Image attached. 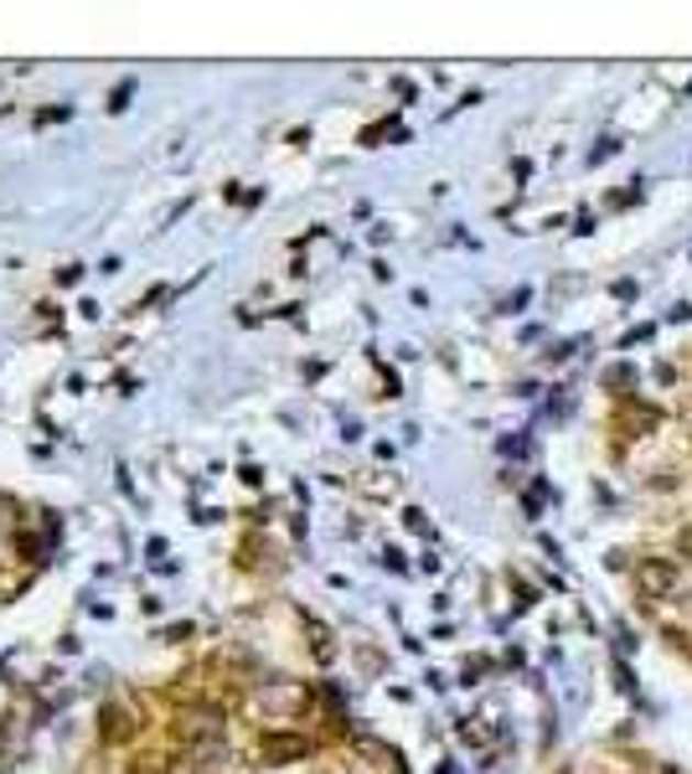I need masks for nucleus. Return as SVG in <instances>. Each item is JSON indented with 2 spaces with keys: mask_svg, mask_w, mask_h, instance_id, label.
Here are the masks:
<instances>
[{
  "mask_svg": "<svg viewBox=\"0 0 692 774\" xmlns=\"http://www.w3.org/2000/svg\"><path fill=\"white\" fill-rule=\"evenodd\" d=\"M677 548H682V553L692 557V527H682V538H677Z\"/></svg>",
  "mask_w": 692,
  "mask_h": 774,
  "instance_id": "4",
  "label": "nucleus"
},
{
  "mask_svg": "<svg viewBox=\"0 0 692 774\" xmlns=\"http://www.w3.org/2000/svg\"><path fill=\"white\" fill-rule=\"evenodd\" d=\"M677 563L672 557H646L641 568H636V589H641V599H667V594L677 589Z\"/></svg>",
  "mask_w": 692,
  "mask_h": 774,
  "instance_id": "1",
  "label": "nucleus"
},
{
  "mask_svg": "<svg viewBox=\"0 0 692 774\" xmlns=\"http://www.w3.org/2000/svg\"><path fill=\"white\" fill-rule=\"evenodd\" d=\"M605 383H609V387H630V383H636V372H630V367H609Z\"/></svg>",
  "mask_w": 692,
  "mask_h": 774,
  "instance_id": "3",
  "label": "nucleus"
},
{
  "mask_svg": "<svg viewBox=\"0 0 692 774\" xmlns=\"http://www.w3.org/2000/svg\"><path fill=\"white\" fill-rule=\"evenodd\" d=\"M651 423H657V413H651V408H636V403H630V408L620 413V429H651Z\"/></svg>",
  "mask_w": 692,
  "mask_h": 774,
  "instance_id": "2",
  "label": "nucleus"
}]
</instances>
